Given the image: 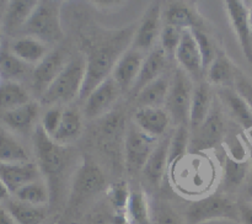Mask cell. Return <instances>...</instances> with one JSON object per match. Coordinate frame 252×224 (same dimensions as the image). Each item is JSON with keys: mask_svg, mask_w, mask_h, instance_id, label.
<instances>
[{"mask_svg": "<svg viewBox=\"0 0 252 224\" xmlns=\"http://www.w3.org/2000/svg\"><path fill=\"white\" fill-rule=\"evenodd\" d=\"M7 211L17 224H41L46 219V209L42 206L12 199L7 202Z\"/></svg>", "mask_w": 252, "mask_h": 224, "instance_id": "obj_33", "label": "cell"}, {"mask_svg": "<svg viewBox=\"0 0 252 224\" xmlns=\"http://www.w3.org/2000/svg\"><path fill=\"white\" fill-rule=\"evenodd\" d=\"M126 217L129 224H153L152 223V209L147 196L142 190H133L130 191L128 199Z\"/></svg>", "mask_w": 252, "mask_h": 224, "instance_id": "obj_30", "label": "cell"}, {"mask_svg": "<svg viewBox=\"0 0 252 224\" xmlns=\"http://www.w3.org/2000/svg\"><path fill=\"white\" fill-rule=\"evenodd\" d=\"M107 196L118 213L126 212L128 199L130 196V191L126 181H117L110 185L107 187Z\"/></svg>", "mask_w": 252, "mask_h": 224, "instance_id": "obj_40", "label": "cell"}, {"mask_svg": "<svg viewBox=\"0 0 252 224\" xmlns=\"http://www.w3.org/2000/svg\"><path fill=\"white\" fill-rule=\"evenodd\" d=\"M81 130H83V121L79 111L73 107L65 108L63 111L61 125L52 139L57 144L64 145L78 139L79 135L81 134Z\"/></svg>", "mask_w": 252, "mask_h": 224, "instance_id": "obj_29", "label": "cell"}, {"mask_svg": "<svg viewBox=\"0 0 252 224\" xmlns=\"http://www.w3.org/2000/svg\"><path fill=\"white\" fill-rule=\"evenodd\" d=\"M224 150L228 157L238 161H249V152L246 149L245 143L241 140L239 135H226L224 138Z\"/></svg>", "mask_w": 252, "mask_h": 224, "instance_id": "obj_42", "label": "cell"}, {"mask_svg": "<svg viewBox=\"0 0 252 224\" xmlns=\"http://www.w3.org/2000/svg\"><path fill=\"white\" fill-rule=\"evenodd\" d=\"M224 5L244 57L252 64V33L249 21V7L240 0H226Z\"/></svg>", "mask_w": 252, "mask_h": 224, "instance_id": "obj_11", "label": "cell"}, {"mask_svg": "<svg viewBox=\"0 0 252 224\" xmlns=\"http://www.w3.org/2000/svg\"><path fill=\"white\" fill-rule=\"evenodd\" d=\"M171 137H166L160 140L150 154L143 174L145 179L153 186H159L164 175L167 172V158H169V148Z\"/></svg>", "mask_w": 252, "mask_h": 224, "instance_id": "obj_20", "label": "cell"}, {"mask_svg": "<svg viewBox=\"0 0 252 224\" xmlns=\"http://www.w3.org/2000/svg\"><path fill=\"white\" fill-rule=\"evenodd\" d=\"M15 197L17 201L25 203L33 204V206H43L51 198L49 187L41 180H36L33 182L25 185L24 187L15 192Z\"/></svg>", "mask_w": 252, "mask_h": 224, "instance_id": "obj_35", "label": "cell"}, {"mask_svg": "<svg viewBox=\"0 0 252 224\" xmlns=\"http://www.w3.org/2000/svg\"><path fill=\"white\" fill-rule=\"evenodd\" d=\"M86 59L83 56H76L63 69L56 80L42 94L39 102L42 105L65 103L80 95L84 80H85Z\"/></svg>", "mask_w": 252, "mask_h": 224, "instance_id": "obj_4", "label": "cell"}, {"mask_svg": "<svg viewBox=\"0 0 252 224\" xmlns=\"http://www.w3.org/2000/svg\"><path fill=\"white\" fill-rule=\"evenodd\" d=\"M9 196H10V191L7 190V187L5 186L2 180L0 179V199H6Z\"/></svg>", "mask_w": 252, "mask_h": 224, "instance_id": "obj_47", "label": "cell"}, {"mask_svg": "<svg viewBox=\"0 0 252 224\" xmlns=\"http://www.w3.org/2000/svg\"><path fill=\"white\" fill-rule=\"evenodd\" d=\"M249 21H250V29L252 33V7L251 9H249Z\"/></svg>", "mask_w": 252, "mask_h": 224, "instance_id": "obj_49", "label": "cell"}, {"mask_svg": "<svg viewBox=\"0 0 252 224\" xmlns=\"http://www.w3.org/2000/svg\"><path fill=\"white\" fill-rule=\"evenodd\" d=\"M143 62H144V58H143L142 52L133 48L127 49L118 59L111 76L118 84L121 90H132L138 76H139Z\"/></svg>", "mask_w": 252, "mask_h": 224, "instance_id": "obj_16", "label": "cell"}, {"mask_svg": "<svg viewBox=\"0 0 252 224\" xmlns=\"http://www.w3.org/2000/svg\"><path fill=\"white\" fill-rule=\"evenodd\" d=\"M250 166H251V170H250V172L252 174V155H251V162H250Z\"/></svg>", "mask_w": 252, "mask_h": 224, "instance_id": "obj_50", "label": "cell"}, {"mask_svg": "<svg viewBox=\"0 0 252 224\" xmlns=\"http://www.w3.org/2000/svg\"><path fill=\"white\" fill-rule=\"evenodd\" d=\"M21 32L46 44L61 41L64 36L61 25V1H38Z\"/></svg>", "mask_w": 252, "mask_h": 224, "instance_id": "obj_5", "label": "cell"}, {"mask_svg": "<svg viewBox=\"0 0 252 224\" xmlns=\"http://www.w3.org/2000/svg\"><path fill=\"white\" fill-rule=\"evenodd\" d=\"M135 30L134 25H132L127 29L105 34L97 43L91 44L85 58V80L79 95L80 100H86L102 81L110 78L118 59L127 51L128 44L133 42Z\"/></svg>", "mask_w": 252, "mask_h": 224, "instance_id": "obj_1", "label": "cell"}, {"mask_svg": "<svg viewBox=\"0 0 252 224\" xmlns=\"http://www.w3.org/2000/svg\"><path fill=\"white\" fill-rule=\"evenodd\" d=\"M196 134L189 140V152H206L223 144L225 138V121L219 107L212 106L211 112L203 123L193 130Z\"/></svg>", "mask_w": 252, "mask_h": 224, "instance_id": "obj_9", "label": "cell"}, {"mask_svg": "<svg viewBox=\"0 0 252 224\" xmlns=\"http://www.w3.org/2000/svg\"><path fill=\"white\" fill-rule=\"evenodd\" d=\"M39 112V105L36 101H30L20 107L2 113L1 120L10 129L20 133H27L33 126Z\"/></svg>", "mask_w": 252, "mask_h": 224, "instance_id": "obj_24", "label": "cell"}, {"mask_svg": "<svg viewBox=\"0 0 252 224\" xmlns=\"http://www.w3.org/2000/svg\"><path fill=\"white\" fill-rule=\"evenodd\" d=\"M213 106L212 103L211 89L208 83H199L193 89V95H192L191 108H189V125L192 130L197 129L202 123L208 117L211 108Z\"/></svg>", "mask_w": 252, "mask_h": 224, "instance_id": "obj_25", "label": "cell"}, {"mask_svg": "<svg viewBox=\"0 0 252 224\" xmlns=\"http://www.w3.org/2000/svg\"><path fill=\"white\" fill-rule=\"evenodd\" d=\"M30 101L29 93L20 83L9 80L0 83V111H2V113L20 107Z\"/></svg>", "mask_w": 252, "mask_h": 224, "instance_id": "obj_31", "label": "cell"}, {"mask_svg": "<svg viewBox=\"0 0 252 224\" xmlns=\"http://www.w3.org/2000/svg\"><path fill=\"white\" fill-rule=\"evenodd\" d=\"M26 70V63L17 58L6 47H0V78L15 81L24 76Z\"/></svg>", "mask_w": 252, "mask_h": 224, "instance_id": "obj_34", "label": "cell"}, {"mask_svg": "<svg viewBox=\"0 0 252 224\" xmlns=\"http://www.w3.org/2000/svg\"><path fill=\"white\" fill-rule=\"evenodd\" d=\"M95 4H97L98 7H111V6H115V5L120 4L118 1H96Z\"/></svg>", "mask_w": 252, "mask_h": 224, "instance_id": "obj_48", "label": "cell"}, {"mask_svg": "<svg viewBox=\"0 0 252 224\" xmlns=\"http://www.w3.org/2000/svg\"><path fill=\"white\" fill-rule=\"evenodd\" d=\"M30 155L24 145L0 125V162H26Z\"/></svg>", "mask_w": 252, "mask_h": 224, "instance_id": "obj_32", "label": "cell"}, {"mask_svg": "<svg viewBox=\"0 0 252 224\" xmlns=\"http://www.w3.org/2000/svg\"><path fill=\"white\" fill-rule=\"evenodd\" d=\"M161 30V6L160 2H153L149 5L139 26L135 30L132 48L139 52L154 49V44L159 38Z\"/></svg>", "mask_w": 252, "mask_h": 224, "instance_id": "obj_12", "label": "cell"}, {"mask_svg": "<svg viewBox=\"0 0 252 224\" xmlns=\"http://www.w3.org/2000/svg\"><path fill=\"white\" fill-rule=\"evenodd\" d=\"M192 95H193V88H192L191 78L179 66L175 70L174 79L170 84L169 95L165 103L170 118L179 126L189 123Z\"/></svg>", "mask_w": 252, "mask_h": 224, "instance_id": "obj_7", "label": "cell"}, {"mask_svg": "<svg viewBox=\"0 0 252 224\" xmlns=\"http://www.w3.org/2000/svg\"><path fill=\"white\" fill-rule=\"evenodd\" d=\"M122 93L118 84L113 80L112 76L106 79L100 84L85 100L84 115L85 117L97 118L110 111L113 103L117 101L118 96Z\"/></svg>", "mask_w": 252, "mask_h": 224, "instance_id": "obj_13", "label": "cell"}, {"mask_svg": "<svg viewBox=\"0 0 252 224\" xmlns=\"http://www.w3.org/2000/svg\"><path fill=\"white\" fill-rule=\"evenodd\" d=\"M65 53L62 49H56L47 54L41 62L36 65L32 73V86L37 94L42 96V94L49 88L52 83L57 79V76L63 71L66 64Z\"/></svg>", "mask_w": 252, "mask_h": 224, "instance_id": "obj_14", "label": "cell"}, {"mask_svg": "<svg viewBox=\"0 0 252 224\" xmlns=\"http://www.w3.org/2000/svg\"><path fill=\"white\" fill-rule=\"evenodd\" d=\"M170 184L181 196L193 201L211 194L217 181V166L201 152H189L167 167Z\"/></svg>", "mask_w": 252, "mask_h": 224, "instance_id": "obj_2", "label": "cell"}, {"mask_svg": "<svg viewBox=\"0 0 252 224\" xmlns=\"http://www.w3.org/2000/svg\"><path fill=\"white\" fill-rule=\"evenodd\" d=\"M251 166L249 161H238L225 154L224 158V180L228 189H236L245 181L250 172Z\"/></svg>", "mask_w": 252, "mask_h": 224, "instance_id": "obj_36", "label": "cell"}, {"mask_svg": "<svg viewBox=\"0 0 252 224\" xmlns=\"http://www.w3.org/2000/svg\"><path fill=\"white\" fill-rule=\"evenodd\" d=\"M0 224H17L9 211L0 208Z\"/></svg>", "mask_w": 252, "mask_h": 224, "instance_id": "obj_46", "label": "cell"}, {"mask_svg": "<svg viewBox=\"0 0 252 224\" xmlns=\"http://www.w3.org/2000/svg\"><path fill=\"white\" fill-rule=\"evenodd\" d=\"M234 90L252 110V80L239 69L234 81Z\"/></svg>", "mask_w": 252, "mask_h": 224, "instance_id": "obj_43", "label": "cell"}, {"mask_svg": "<svg viewBox=\"0 0 252 224\" xmlns=\"http://www.w3.org/2000/svg\"><path fill=\"white\" fill-rule=\"evenodd\" d=\"M218 219H228L240 223L239 204L229 197L219 193H211L192 201L185 214L187 224H203Z\"/></svg>", "mask_w": 252, "mask_h": 224, "instance_id": "obj_6", "label": "cell"}, {"mask_svg": "<svg viewBox=\"0 0 252 224\" xmlns=\"http://www.w3.org/2000/svg\"><path fill=\"white\" fill-rule=\"evenodd\" d=\"M191 31L193 33L194 38H196L197 44H198L199 53H201L202 57V64H203V70H207L208 66L212 64V62L214 61V58H216L217 53H218V49H217L213 39L203 30L194 29L191 30Z\"/></svg>", "mask_w": 252, "mask_h": 224, "instance_id": "obj_39", "label": "cell"}, {"mask_svg": "<svg viewBox=\"0 0 252 224\" xmlns=\"http://www.w3.org/2000/svg\"><path fill=\"white\" fill-rule=\"evenodd\" d=\"M182 32L184 30H180L177 27L171 26V25H165L160 33V42H161V48L166 53L167 57L175 56L181 42Z\"/></svg>", "mask_w": 252, "mask_h": 224, "instance_id": "obj_41", "label": "cell"}, {"mask_svg": "<svg viewBox=\"0 0 252 224\" xmlns=\"http://www.w3.org/2000/svg\"><path fill=\"white\" fill-rule=\"evenodd\" d=\"M170 83L165 76H160L152 81L135 95V102L139 107L161 108L166 103Z\"/></svg>", "mask_w": 252, "mask_h": 224, "instance_id": "obj_26", "label": "cell"}, {"mask_svg": "<svg viewBox=\"0 0 252 224\" xmlns=\"http://www.w3.org/2000/svg\"><path fill=\"white\" fill-rule=\"evenodd\" d=\"M166 25L177 27L180 30L201 29V17L194 9L185 2H172L165 11Z\"/></svg>", "mask_w": 252, "mask_h": 224, "instance_id": "obj_27", "label": "cell"}, {"mask_svg": "<svg viewBox=\"0 0 252 224\" xmlns=\"http://www.w3.org/2000/svg\"><path fill=\"white\" fill-rule=\"evenodd\" d=\"M238 70L239 69L226 56L225 52L218 51L214 61L207 69V80L213 85L221 86V88H231L234 86Z\"/></svg>", "mask_w": 252, "mask_h": 224, "instance_id": "obj_22", "label": "cell"}, {"mask_svg": "<svg viewBox=\"0 0 252 224\" xmlns=\"http://www.w3.org/2000/svg\"><path fill=\"white\" fill-rule=\"evenodd\" d=\"M105 189V174L95 162L88 160L79 167L78 172H76L73 186H71L69 202L71 204H79Z\"/></svg>", "mask_w": 252, "mask_h": 224, "instance_id": "obj_10", "label": "cell"}, {"mask_svg": "<svg viewBox=\"0 0 252 224\" xmlns=\"http://www.w3.org/2000/svg\"><path fill=\"white\" fill-rule=\"evenodd\" d=\"M219 98L225 105L226 110L231 117L241 126L245 130H252V110L248 103L238 95L234 89L220 88L218 91Z\"/></svg>", "mask_w": 252, "mask_h": 224, "instance_id": "obj_21", "label": "cell"}, {"mask_svg": "<svg viewBox=\"0 0 252 224\" xmlns=\"http://www.w3.org/2000/svg\"><path fill=\"white\" fill-rule=\"evenodd\" d=\"M38 5L36 0H12L7 5L5 12L4 29L7 34H14L21 32L22 27L30 19L33 10Z\"/></svg>", "mask_w": 252, "mask_h": 224, "instance_id": "obj_23", "label": "cell"}, {"mask_svg": "<svg viewBox=\"0 0 252 224\" xmlns=\"http://www.w3.org/2000/svg\"><path fill=\"white\" fill-rule=\"evenodd\" d=\"M33 147L38 161L39 171L47 177L49 182V193L51 196L57 193L58 185L61 182L64 170L68 165V153L61 144H57L42 128L37 126L33 133Z\"/></svg>", "mask_w": 252, "mask_h": 224, "instance_id": "obj_3", "label": "cell"}, {"mask_svg": "<svg viewBox=\"0 0 252 224\" xmlns=\"http://www.w3.org/2000/svg\"><path fill=\"white\" fill-rule=\"evenodd\" d=\"M135 125L153 138L164 134L170 122V116L162 108L138 107L134 115Z\"/></svg>", "mask_w": 252, "mask_h": 224, "instance_id": "obj_18", "label": "cell"}, {"mask_svg": "<svg viewBox=\"0 0 252 224\" xmlns=\"http://www.w3.org/2000/svg\"><path fill=\"white\" fill-rule=\"evenodd\" d=\"M63 111L61 107L56 106V107H51L46 113H44L43 118H42V128L44 129V132L49 135V137H53L54 133L58 129L59 125H61L62 116H63Z\"/></svg>", "mask_w": 252, "mask_h": 224, "instance_id": "obj_44", "label": "cell"}, {"mask_svg": "<svg viewBox=\"0 0 252 224\" xmlns=\"http://www.w3.org/2000/svg\"><path fill=\"white\" fill-rule=\"evenodd\" d=\"M152 209L153 224H187L184 218L165 201H158Z\"/></svg>", "mask_w": 252, "mask_h": 224, "instance_id": "obj_38", "label": "cell"}, {"mask_svg": "<svg viewBox=\"0 0 252 224\" xmlns=\"http://www.w3.org/2000/svg\"><path fill=\"white\" fill-rule=\"evenodd\" d=\"M189 133L187 125L179 126L176 132L171 137L169 148V158H167V167L171 166L172 164L181 159L184 155L189 153Z\"/></svg>", "mask_w": 252, "mask_h": 224, "instance_id": "obj_37", "label": "cell"}, {"mask_svg": "<svg viewBox=\"0 0 252 224\" xmlns=\"http://www.w3.org/2000/svg\"><path fill=\"white\" fill-rule=\"evenodd\" d=\"M11 52L26 64H38L48 54L46 43L30 36L20 37L11 44Z\"/></svg>", "mask_w": 252, "mask_h": 224, "instance_id": "obj_28", "label": "cell"}, {"mask_svg": "<svg viewBox=\"0 0 252 224\" xmlns=\"http://www.w3.org/2000/svg\"><path fill=\"white\" fill-rule=\"evenodd\" d=\"M175 58L179 62L180 68L186 71L189 76L198 79L203 73L202 57L199 53L198 44L191 30H184Z\"/></svg>", "mask_w": 252, "mask_h": 224, "instance_id": "obj_17", "label": "cell"}, {"mask_svg": "<svg viewBox=\"0 0 252 224\" xmlns=\"http://www.w3.org/2000/svg\"><path fill=\"white\" fill-rule=\"evenodd\" d=\"M240 212V224H252V204H239Z\"/></svg>", "mask_w": 252, "mask_h": 224, "instance_id": "obj_45", "label": "cell"}, {"mask_svg": "<svg viewBox=\"0 0 252 224\" xmlns=\"http://www.w3.org/2000/svg\"><path fill=\"white\" fill-rule=\"evenodd\" d=\"M166 62L167 56L161 47L152 49L150 53L144 58L143 65L140 68L139 76H138L134 86L130 90L133 93V95L135 96L144 86H147L148 84H150L152 81L160 78L161 73L164 71L165 66H166Z\"/></svg>", "mask_w": 252, "mask_h": 224, "instance_id": "obj_19", "label": "cell"}, {"mask_svg": "<svg viewBox=\"0 0 252 224\" xmlns=\"http://www.w3.org/2000/svg\"><path fill=\"white\" fill-rule=\"evenodd\" d=\"M39 167L36 162H0V179L10 193L19 191L25 185L39 179Z\"/></svg>", "mask_w": 252, "mask_h": 224, "instance_id": "obj_15", "label": "cell"}, {"mask_svg": "<svg viewBox=\"0 0 252 224\" xmlns=\"http://www.w3.org/2000/svg\"><path fill=\"white\" fill-rule=\"evenodd\" d=\"M157 144V138L148 135L135 123H130L125 142L126 167L130 175L143 171Z\"/></svg>", "mask_w": 252, "mask_h": 224, "instance_id": "obj_8", "label": "cell"}]
</instances>
